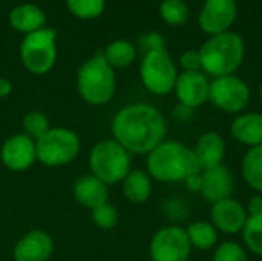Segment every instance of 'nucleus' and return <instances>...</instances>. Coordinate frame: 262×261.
<instances>
[{
	"label": "nucleus",
	"instance_id": "nucleus-28",
	"mask_svg": "<svg viewBox=\"0 0 262 261\" xmlns=\"http://www.w3.org/2000/svg\"><path fill=\"white\" fill-rule=\"evenodd\" d=\"M212 261H249V254L241 243L227 240L215 248Z\"/></svg>",
	"mask_w": 262,
	"mask_h": 261
},
{
	"label": "nucleus",
	"instance_id": "nucleus-7",
	"mask_svg": "<svg viewBox=\"0 0 262 261\" xmlns=\"http://www.w3.org/2000/svg\"><path fill=\"white\" fill-rule=\"evenodd\" d=\"M55 38L57 32L51 28H41L25 34L20 43V58L29 72L43 75L52 69L57 60Z\"/></svg>",
	"mask_w": 262,
	"mask_h": 261
},
{
	"label": "nucleus",
	"instance_id": "nucleus-4",
	"mask_svg": "<svg viewBox=\"0 0 262 261\" xmlns=\"http://www.w3.org/2000/svg\"><path fill=\"white\" fill-rule=\"evenodd\" d=\"M117 88L114 68L107 63L103 51L86 60L77 72V89L80 97L92 105L101 106L114 98Z\"/></svg>",
	"mask_w": 262,
	"mask_h": 261
},
{
	"label": "nucleus",
	"instance_id": "nucleus-16",
	"mask_svg": "<svg viewBox=\"0 0 262 261\" xmlns=\"http://www.w3.org/2000/svg\"><path fill=\"white\" fill-rule=\"evenodd\" d=\"M201 178L203 185L200 194L210 205L233 197L235 177L227 166L220 165L210 169H204L201 172Z\"/></svg>",
	"mask_w": 262,
	"mask_h": 261
},
{
	"label": "nucleus",
	"instance_id": "nucleus-25",
	"mask_svg": "<svg viewBox=\"0 0 262 261\" xmlns=\"http://www.w3.org/2000/svg\"><path fill=\"white\" fill-rule=\"evenodd\" d=\"M243 246L247 252L262 257V217H249L243 231Z\"/></svg>",
	"mask_w": 262,
	"mask_h": 261
},
{
	"label": "nucleus",
	"instance_id": "nucleus-31",
	"mask_svg": "<svg viewBox=\"0 0 262 261\" xmlns=\"http://www.w3.org/2000/svg\"><path fill=\"white\" fill-rule=\"evenodd\" d=\"M140 49L147 54L152 51H158V49H167L166 48V38L160 34V32H147L144 34L140 40H138Z\"/></svg>",
	"mask_w": 262,
	"mask_h": 261
},
{
	"label": "nucleus",
	"instance_id": "nucleus-26",
	"mask_svg": "<svg viewBox=\"0 0 262 261\" xmlns=\"http://www.w3.org/2000/svg\"><path fill=\"white\" fill-rule=\"evenodd\" d=\"M160 15L166 23L172 26H181L187 23L190 11L187 3L183 0H163L160 5Z\"/></svg>",
	"mask_w": 262,
	"mask_h": 261
},
{
	"label": "nucleus",
	"instance_id": "nucleus-10",
	"mask_svg": "<svg viewBox=\"0 0 262 261\" xmlns=\"http://www.w3.org/2000/svg\"><path fill=\"white\" fill-rule=\"evenodd\" d=\"M152 261H189L192 246L186 229L178 225H169L158 229L149 243Z\"/></svg>",
	"mask_w": 262,
	"mask_h": 261
},
{
	"label": "nucleus",
	"instance_id": "nucleus-23",
	"mask_svg": "<svg viewBox=\"0 0 262 261\" xmlns=\"http://www.w3.org/2000/svg\"><path fill=\"white\" fill-rule=\"evenodd\" d=\"M241 175L250 189L262 194V145L246 151L241 162Z\"/></svg>",
	"mask_w": 262,
	"mask_h": 261
},
{
	"label": "nucleus",
	"instance_id": "nucleus-1",
	"mask_svg": "<svg viewBox=\"0 0 262 261\" xmlns=\"http://www.w3.org/2000/svg\"><path fill=\"white\" fill-rule=\"evenodd\" d=\"M111 131L112 138L132 155H147L166 140L167 123L154 105L132 103L114 115Z\"/></svg>",
	"mask_w": 262,
	"mask_h": 261
},
{
	"label": "nucleus",
	"instance_id": "nucleus-36",
	"mask_svg": "<svg viewBox=\"0 0 262 261\" xmlns=\"http://www.w3.org/2000/svg\"><path fill=\"white\" fill-rule=\"evenodd\" d=\"M11 92H12V83L8 78L0 77V98H6Z\"/></svg>",
	"mask_w": 262,
	"mask_h": 261
},
{
	"label": "nucleus",
	"instance_id": "nucleus-37",
	"mask_svg": "<svg viewBox=\"0 0 262 261\" xmlns=\"http://www.w3.org/2000/svg\"><path fill=\"white\" fill-rule=\"evenodd\" d=\"M258 94H259V100H261V103H262V83H261V86H259V92H258Z\"/></svg>",
	"mask_w": 262,
	"mask_h": 261
},
{
	"label": "nucleus",
	"instance_id": "nucleus-30",
	"mask_svg": "<svg viewBox=\"0 0 262 261\" xmlns=\"http://www.w3.org/2000/svg\"><path fill=\"white\" fill-rule=\"evenodd\" d=\"M69 11L80 18H95L104 11V0H66Z\"/></svg>",
	"mask_w": 262,
	"mask_h": 261
},
{
	"label": "nucleus",
	"instance_id": "nucleus-11",
	"mask_svg": "<svg viewBox=\"0 0 262 261\" xmlns=\"http://www.w3.org/2000/svg\"><path fill=\"white\" fill-rule=\"evenodd\" d=\"M0 160L11 172L28 171L37 162L35 140L23 132L8 137L0 148Z\"/></svg>",
	"mask_w": 262,
	"mask_h": 261
},
{
	"label": "nucleus",
	"instance_id": "nucleus-9",
	"mask_svg": "<svg viewBox=\"0 0 262 261\" xmlns=\"http://www.w3.org/2000/svg\"><path fill=\"white\" fill-rule=\"evenodd\" d=\"M250 88L238 75L216 77L210 82L209 102L226 114L238 115L244 112L250 103Z\"/></svg>",
	"mask_w": 262,
	"mask_h": 261
},
{
	"label": "nucleus",
	"instance_id": "nucleus-19",
	"mask_svg": "<svg viewBox=\"0 0 262 261\" xmlns=\"http://www.w3.org/2000/svg\"><path fill=\"white\" fill-rule=\"evenodd\" d=\"M230 135L243 146L253 148L262 145V114L241 112L230 123Z\"/></svg>",
	"mask_w": 262,
	"mask_h": 261
},
{
	"label": "nucleus",
	"instance_id": "nucleus-22",
	"mask_svg": "<svg viewBox=\"0 0 262 261\" xmlns=\"http://www.w3.org/2000/svg\"><path fill=\"white\" fill-rule=\"evenodd\" d=\"M184 229L192 249L210 251L218 246L220 232L209 220H196Z\"/></svg>",
	"mask_w": 262,
	"mask_h": 261
},
{
	"label": "nucleus",
	"instance_id": "nucleus-5",
	"mask_svg": "<svg viewBox=\"0 0 262 261\" xmlns=\"http://www.w3.org/2000/svg\"><path fill=\"white\" fill-rule=\"evenodd\" d=\"M89 169L107 186L121 183L132 171V154L114 138L100 140L89 152Z\"/></svg>",
	"mask_w": 262,
	"mask_h": 261
},
{
	"label": "nucleus",
	"instance_id": "nucleus-8",
	"mask_svg": "<svg viewBox=\"0 0 262 261\" xmlns=\"http://www.w3.org/2000/svg\"><path fill=\"white\" fill-rule=\"evenodd\" d=\"M140 77L144 88L154 95H167L173 91L178 71L167 49L144 54L140 65Z\"/></svg>",
	"mask_w": 262,
	"mask_h": 261
},
{
	"label": "nucleus",
	"instance_id": "nucleus-15",
	"mask_svg": "<svg viewBox=\"0 0 262 261\" xmlns=\"http://www.w3.org/2000/svg\"><path fill=\"white\" fill-rule=\"evenodd\" d=\"M54 254V240L43 229H32L21 235L14 249V261H48Z\"/></svg>",
	"mask_w": 262,
	"mask_h": 261
},
{
	"label": "nucleus",
	"instance_id": "nucleus-20",
	"mask_svg": "<svg viewBox=\"0 0 262 261\" xmlns=\"http://www.w3.org/2000/svg\"><path fill=\"white\" fill-rule=\"evenodd\" d=\"M121 191L127 202L134 205L146 203L154 191V183L150 175L143 169H132L126 178L121 182Z\"/></svg>",
	"mask_w": 262,
	"mask_h": 261
},
{
	"label": "nucleus",
	"instance_id": "nucleus-18",
	"mask_svg": "<svg viewBox=\"0 0 262 261\" xmlns=\"http://www.w3.org/2000/svg\"><path fill=\"white\" fill-rule=\"evenodd\" d=\"M193 152L201 169H210L220 165H224V158L227 154V146L224 137L216 131H207L201 134L195 143Z\"/></svg>",
	"mask_w": 262,
	"mask_h": 261
},
{
	"label": "nucleus",
	"instance_id": "nucleus-32",
	"mask_svg": "<svg viewBox=\"0 0 262 261\" xmlns=\"http://www.w3.org/2000/svg\"><path fill=\"white\" fill-rule=\"evenodd\" d=\"M180 66L186 72H193V71H201V55L200 51L190 49L181 54L180 57Z\"/></svg>",
	"mask_w": 262,
	"mask_h": 261
},
{
	"label": "nucleus",
	"instance_id": "nucleus-27",
	"mask_svg": "<svg viewBox=\"0 0 262 261\" xmlns=\"http://www.w3.org/2000/svg\"><path fill=\"white\" fill-rule=\"evenodd\" d=\"M21 128H23V134H26L28 137H31L32 140L37 142L40 137H43L51 129V125H49V118L45 112L29 111L21 118Z\"/></svg>",
	"mask_w": 262,
	"mask_h": 261
},
{
	"label": "nucleus",
	"instance_id": "nucleus-24",
	"mask_svg": "<svg viewBox=\"0 0 262 261\" xmlns=\"http://www.w3.org/2000/svg\"><path fill=\"white\" fill-rule=\"evenodd\" d=\"M103 55L112 68H127L135 62L137 49L127 40H115L104 48Z\"/></svg>",
	"mask_w": 262,
	"mask_h": 261
},
{
	"label": "nucleus",
	"instance_id": "nucleus-2",
	"mask_svg": "<svg viewBox=\"0 0 262 261\" xmlns=\"http://www.w3.org/2000/svg\"><path fill=\"white\" fill-rule=\"evenodd\" d=\"M146 172L160 183H184L189 177L201 174L203 169L193 148L181 142L164 140L147 154Z\"/></svg>",
	"mask_w": 262,
	"mask_h": 261
},
{
	"label": "nucleus",
	"instance_id": "nucleus-6",
	"mask_svg": "<svg viewBox=\"0 0 262 261\" xmlns=\"http://www.w3.org/2000/svg\"><path fill=\"white\" fill-rule=\"evenodd\" d=\"M37 162L48 168H60L72 163L80 151L81 142L75 131L55 126L35 142Z\"/></svg>",
	"mask_w": 262,
	"mask_h": 261
},
{
	"label": "nucleus",
	"instance_id": "nucleus-14",
	"mask_svg": "<svg viewBox=\"0 0 262 261\" xmlns=\"http://www.w3.org/2000/svg\"><path fill=\"white\" fill-rule=\"evenodd\" d=\"M249 215L246 206L236 198L230 197L221 202H216L210 208V223L216 228L218 232L235 235L239 234L247 222Z\"/></svg>",
	"mask_w": 262,
	"mask_h": 261
},
{
	"label": "nucleus",
	"instance_id": "nucleus-3",
	"mask_svg": "<svg viewBox=\"0 0 262 261\" xmlns=\"http://www.w3.org/2000/svg\"><path fill=\"white\" fill-rule=\"evenodd\" d=\"M198 51L203 72L216 78L232 75L239 69L246 55V45L238 32L227 31L210 35Z\"/></svg>",
	"mask_w": 262,
	"mask_h": 261
},
{
	"label": "nucleus",
	"instance_id": "nucleus-35",
	"mask_svg": "<svg viewBox=\"0 0 262 261\" xmlns=\"http://www.w3.org/2000/svg\"><path fill=\"white\" fill-rule=\"evenodd\" d=\"M192 114H193V109H190V108H187V106H184V105H180V103H178V106L175 108V117H177L178 120H181V122L189 120V118L192 117Z\"/></svg>",
	"mask_w": 262,
	"mask_h": 261
},
{
	"label": "nucleus",
	"instance_id": "nucleus-33",
	"mask_svg": "<svg viewBox=\"0 0 262 261\" xmlns=\"http://www.w3.org/2000/svg\"><path fill=\"white\" fill-rule=\"evenodd\" d=\"M246 211L249 217H262V194L255 192L246 205Z\"/></svg>",
	"mask_w": 262,
	"mask_h": 261
},
{
	"label": "nucleus",
	"instance_id": "nucleus-13",
	"mask_svg": "<svg viewBox=\"0 0 262 261\" xmlns=\"http://www.w3.org/2000/svg\"><path fill=\"white\" fill-rule=\"evenodd\" d=\"M210 80L203 71L178 74L173 92L180 105H184L190 109H196L209 102Z\"/></svg>",
	"mask_w": 262,
	"mask_h": 261
},
{
	"label": "nucleus",
	"instance_id": "nucleus-34",
	"mask_svg": "<svg viewBox=\"0 0 262 261\" xmlns=\"http://www.w3.org/2000/svg\"><path fill=\"white\" fill-rule=\"evenodd\" d=\"M184 183H186L187 191H190V192H198V194H200V191H201V185H203L201 174H195V175L189 177Z\"/></svg>",
	"mask_w": 262,
	"mask_h": 261
},
{
	"label": "nucleus",
	"instance_id": "nucleus-17",
	"mask_svg": "<svg viewBox=\"0 0 262 261\" xmlns=\"http://www.w3.org/2000/svg\"><path fill=\"white\" fill-rule=\"evenodd\" d=\"M72 195L78 205L92 211L109 202V186L95 175L84 174L74 182Z\"/></svg>",
	"mask_w": 262,
	"mask_h": 261
},
{
	"label": "nucleus",
	"instance_id": "nucleus-12",
	"mask_svg": "<svg viewBox=\"0 0 262 261\" xmlns=\"http://www.w3.org/2000/svg\"><path fill=\"white\" fill-rule=\"evenodd\" d=\"M236 15V0H204L198 15V25L206 34L216 35L230 31Z\"/></svg>",
	"mask_w": 262,
	"mask_h": 261
},
{
	"label": "nucleus",
	"instance_id": "nucleus-21",
	"mask_svg": "<svg viewBox=\"0 0 262 261\" xmlns=\"http://www.w3.org/2000/svg\"><path fill=\"white\" fill-rule=\"evenodd\" d=\"M9 23L14 29L29 34L34 31H38L46 23V14L41 8L32 3H23L9 12Z\"/></svg>",
	"mask_w": 262,
	"mask_h": 261
},
{
	"label": "nucleus",
	"instance_id": "nucleus-29",
	"mask_svg": "<svg viewBox=\"0 0 262 261\" xmlns=\"http://www.w3.org/2000/svg\"><path fill=\"white\" fill-rule=\"evenodd\" d=\"M91 218H92V223L97 228L109 231V229H114L118 225L120 214H118L117 208L112 203L107 202V203L92 209L91 211Z\"/></svg>",
	"mask_w": 262,
	"mask_h": 261
}]
</instances>
